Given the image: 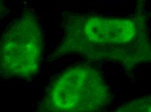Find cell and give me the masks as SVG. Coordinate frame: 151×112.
<instances>
[{"label":"cell","instance_id":"2","mask_svg":"<svg viewBox=\"0 0 151 112\" xmlns=\"http://www.w3.org/2000/svg\"><path fill=\"white\" fill-rule=\"evenodd\" d=\"M113 100L102 73L87 65L69 67L50 80L39 104L40 111L98 112Z\"/></svg>","mask_w":151,"mask_h":112},{"label":"cell","instance_id":"5","mask_svg":"<svg viewBox=\"0 0 151 112\" xmlns=\"http://www.w3.org/2000/svg\"><path fill=\"white\" fill-rule=\"evenodd\" d=\"M9 0H0V15H4L9 12L7 7Z\"/></svg>","mask_w":151,"mask_h":112},{"label":"cell","instance_id":"1","mask_svg":"<svg viewBox=\"0 0 151 112\" xmlns=\"http://www.w3.org/2000/svg\"><path fill=\"white\" fill-rule=\"evenodd\" d=\"M63 35L52 55L76 56L88 62L117 64L132 77L151 64V40L146 17L113 18L94 13L62 14Z\"/></svg>","mask_w":151,"mask_h":112},{"label":"cell","instance_id":"4","mask_svg":"<svg viewBox=\"0 0 151 112\" xmlns=\"http://www.w3.org/2000/svg\"><path fill=\"white\" fill-rule=\"evenodd\" d=\"M121 112H151V95L132 99L116 109Z\"/></svg>","mask_w":151,"mask_h":112},{"label":"cell","instance_id":"6","mask_svg":"<svg viewBox=\"0 0 151 112\" xmlns=\"http://www.w3.org/2000/svg\"><path fill=\"white\" fill-rule=\"evenodd\" d=\"M137 1H139V3H142V2H143L145 1V0H137Z\"/></svg>","mask_w":151,"mask_h":112},{"label":"cell","instance_id":"3","mask_svg":"<svg viewBox=\"0 0 151 112\" xmlns=\"http://www.w3.org/2000/svg\"><path fill=\"white\" fill-rule=\"evenodd\" d=\"M44 49V32L35 16L25 14L12 20L0 36V77L32 79Z\"/></svg>","mask_w":151,"mask_h":112}]
</instances>
